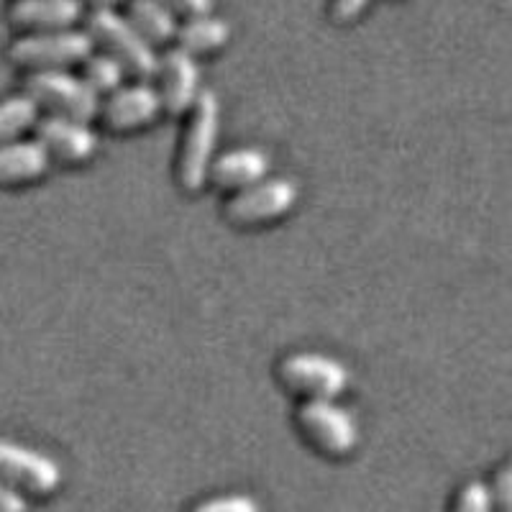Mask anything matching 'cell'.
<instances>
[{
	"mask_svg": "<svg viewBox=\"0 0 512 512\" xmlns=\"http://www.w3.org/2000/svg\"><path fill=\"white\" fill-rule=\"evenodd\" d=\"M36 141L62 162H85L98 152V134L90 123L64 116H39L34 123Z\"/></svg>",
	"mask_w": 512,
	"mask_h": 512,
	"instance_id": "cell-11",
	"label": "cell"
},
{
	"mask_svg": "<svg viewBox=\"0 0 512 512\" xmlns=\"http://www.w3.org/2000/svg\"><path fill=\"white\" fill-rule=\"evenodd\" d=\"M218 128H221V103L213 90H203L187 111V128L177 157V182L182 190L198 192L208 182L210 164L216 159Z\"/></svg>",
	"mask_w": 512,
	"mask_h": 512,
	"instance_id": "cell-1",
	"label": "cell"
},
{
	"mask_svg": "<svg viewBox=\"0 0 512 512\" xmlns=\"http://www.w3.org/2000/svg\"><path fill=\"white\" fill-rule=\"evenodd\" d=\"M190 512H259V502L249 495H218L195 505Z\"/></svg>",
	"mask_w": 512,
	"mask_h": 512,
	"instance_id": "cell-20",
	"label": "cell"
},
{
	"mask_svg": "<svg viewBox=\"0 0 512 512\" xmlns=\"http://www.w3.org/2000/svg\"><path fill=\"white\" fill-rule=\"evenodd\" d=\"M29 500L24 497V492L8 487V484L0 482V512H29Z\"/></svg>",
	"mask_w": 512,
	"mask_h": 512,
	"instance_id": "cell-23",
	"label": "cell"
},
{
	"mask_svg": "<svg viewBox=\"0 0 512 512\" xmlns=\"http://www.w3.org/2000/svg\"><path fill=\"white\" fill-rule=\"evenodd\" d=\"M162 3L175 13H182L185 18L210 13V8H213V0H162Z\"/></svg>",
	"mask_w": 512,
	"mask_h": 512,
	"instance_id": "cell-24",
	"label": "cell"
},
{
	"mask_svg": "<svg viewBox=\"0 0 512 512\" xmlns=\"http://www.w3.org/2000/svg\"><path fill=\"white\" fill-rule=\"evenodd\" d=\"M82 80L95 95H111L126 80V70L105 52H93L82 62Z\"/></svg>",
	"mask_w": 512,
	"mask_h": 512,
	"instance_id": "cell-18",
	"label": "cell"
},
{
	"mask_svg": "<svg viewBox=\"0 0 512 512\" xmlns=\"http://www.w3.org/2000/svg\"><path fill=\"white\" fill-rule=\"evenodd\" d=\"M454 512H495L492 510V497H489V487L479 479L466 482L461 487L459 497H456Z\"/></svg>",
	"mask_w": 512,
	"mask_h": 512,
	"instance_id": "cell-19",
	"label": "cell"
},
{
	"mask_svg": "<svg viewBox=\"0 0 512 512\" xmlns=\"http://www.w3.org/2000/svg\"><path fill=\"white\" fill-rule=\"evenodd\" d=\"M95 44L85 29L29 31L8 47V59L26 70H64L70 64H82Z\"/></svg>",
	"mask_w": 512,
	"mask_h": 512,
	"instance_id": "cell-3",
	"label": "cell"
},
{
	"mask_svg": "<svg viewBox=\"0 0 512 512\" xmlns=\"http://www.w3.org/2000/svg\"><path fill=\"white\" fill-rule=\"evenodd\" d=\"M24 95H29L39 111L49 116L75 118L90 123L100 113V98L85 85V80L67 70H36L24 80Z\"/></svg>",
	"mask_w": 512,
	"mask_h": 512,
	"instance_id": "cell-4",
	"label": "cell"
},
{
	"mask_svg": "<svg viewBox=\"0 0 512 512\" xmlns=\"http://www.w3.org/2000/svg\"><path fill=\"white\" fill-rule=\"evenodd\" d=\"M123 16L134 24V29L144 36L152 47L175 41L177 34V13L167 8L162 0H128Z\"/></svg>",
	"mask_w": 512,
	"mask_h": 512,
	"instance_id": "cell-16",
	"label": "cell"
},
{
	"mask_svg": "<svg viewBox=\"0 0 512 512\" xmlns=\"http://www.w3.org/2000/svg\"><path fill=\"white\" fill-rule=\"evenodd\" d=\"M39 121V105L29 95L18 93L0 100V144L16 141L18 134H24Z\"/></svg>",
	"mask_w": 512,
	"mask_h": 512,
	"instance_id": "cell-17",
	"label": "cell"
},
{
	"mask_svg": "<svg viewBox=\"0 0 512 512\" xmlns=\"http://www.w3.org/2000/svg\"><path fill=\"white\" fill-rule=\"evenodd\" d=\"M285 387L318 400H336L349 387L351 372L338 359L318 351H297L280 364Z\"/></svg>",
	"mask_w": 512,
	"mask_h": 512,
	"instance_id": "cell-5",
	"label": "cell"
},
{
	"mask_svg": "<svg viewBox=\"0 0 512 512\" xmlns=\"http://www.w3.org/2000/svg\"><path fill=\"white\" fill-rule=\"evenodd\" d=\"M369 0H331V13L338 24H351L367 11Z\"/></svg>",
	"mask_w": 512,
	"mask_h": 512,
	"instance_id": "cell-22",
	"label": "cell"
},
{
	"mask_svg": "<svg viewBox=\"0 0 512 512\" xmlns=\"http://www.w3.org/2000/svg\"><path fill=\"white\" fill-rule=\"evenodd\" d=\"M0 482L29 495H52L62 484V469L47 454L0 438Z\"/></svg>",
	"mask_w": 512,
	"mask_h": 512,
	"instance_id": "cell-6",
	"label": "cell"
},
{
	"mask_svg": "<svg viewBox=\"0 0 512 512\" xmlns=\"http://www.w3.org/2000/svg\"><path fill=\"white\" fill-rule=\"evenodd\" d=\"M49 164H52V157L36 139L0 144V185L39 180L49 172Z\"/></svg>",
	"mask_w": 512,
	"mask_h": 512,
	"instance_id": "cell-14",
	"label": "cell"
},
{
	"mask_svg": "<svg viewBox=\"0 0 512 512\" xmlns=\"http://www.w3.org/2000/svg\"><path fill=\"white\" fill-rule=\"evenodd\" d=\"M82 18V0H13L8 6V21L26 31L75 29Z\"/></svg>",
	"mask_w": 512,
	"mask_h": 512,
	"instance_id": "cell-12",
	"label": "cell"
},
{
	"mask_svg": "<svg viewBox=\"0 0 512 512\" xmlns=\"http://www.w3.org/2000/svg\"><path fill=\"white\" fill-rule=\"evenodd\" d=\"M269 172V157L259 146H239L231 152L213 159L208 172V180L216 182L226 190H244L254 182L264 180Z\"/></svg>",
	"mask_w": 512,
	"mask_h": 512,
	"instance_id": "cell-13",
	"label": "cell"
},
{
	"mask_svg": "<svg viewBox=\"0 0 512 512\" xmlns=\"http://www.w3.org/2000/svg\"><path fill=\"white\" fill-rule=\"evenodd\" d=\"M154 77L159 80L157 93L162 98V108L169 116H185L195 105L198 95L203 93L198 59L180 47L167 49L159 57V67Z\"/></svg>",
	"mask_w": 512,
	"mask_h": 512,
	"instance_id": "cell-9",
	"label": "cell"
},
{
	"mask_svg": "<svg viewBox=\"0 0 512 512\" xmlns=\"http://www.w3.org/2000/svg\"><path fill=\"white\" fill-rule=\"evenodd\" d=\"M85 31L90 34L95 47H100L108 57L121 64L126 75L144 82L157 75V49L134 29V24L123 13L93 8L90 13H85Z\"/></svg>",
	"mask_w": 512,
	"mask_h": 512,
	"instance_id": "cell-2",
	"label": "cell"
},
{
	"mask_svg": "<svg viewBox=\"0 0 512 512\" xmlns=\"http://www.w3.org/2000/svg\"><path fill=\"white\" fill-rule=\"evenodd\" d=\"M489 497H492V510L495 512H510L512 502V469L510 466H502L500 474H497L495 484L489 489Z\"/></svg>",
	"mask_w": 512,
	"mask_h": 512,
	"instance_id": "cell-21",
	"label": "cell"
},
{
	"mask_svg": "<svg viewBox=\"0 0 512 512\" xmlns=\"http://www.w3.org/2000/svg\"><path fill=\"white\" fill-rule=\"evenodd\" d=\"M82 3H88L93 8H108V11H116L121 3H128V0H82Z\"/></svg>",
	"mask_w": 512,
	"mask_h": 512,
	"instance_id": "cell-25",
	"label": "cell"
},
{
	"mask_svg": "<svg viewBox=\"0 0 512 512\" xmlns=\"http://www.w3.org/2000/svg\"><path fill=\"white\" fill-rule=\"evenodd\" d=\"M231 39V26L223 18L213 13H200V16H187L177 26L175 41L177 47L185 49L187 54L198 57V54H213L221 47H226Z\"/></svg>",
	"mask_w": 512,
	"mask_h": 512,
	"instance_id": "cell-15",
	"label": "cell"
},
{
	"mask_svg": "<svg viewBox=\"0 0 512 512\" xmlns=\"http://www.w3.org/2000/svg\"><path fill=\"white\" fill-rule=\"evenodd\" d=\"M162 98L152 82L136 80L131 85H121L116 93L105 95L100 103V116L113 131H136L157 121L162 113Z\"/></svg>",
	"mask_w": 512,
	"mask_h": 512,
	"instance_id": "cell-10",
	"label": "cell"
},
{
	"mask_svg": "<svg viewBox=\"0 0 512 512\" xmlns=\"http://www.w3.org/2000/svg\"><path fill=\"white\" fill-rule=\"evenodd\" d=\"M297 420L303 431L318 443L326 454L346 456L351 454L359 443V425L356 418L346 408H341L336 400H308L297 408Z\"/></svg>",
	"mask_w": 512,
	"mask_h": 512,
	"instance_id": "cell-7",
	"label": "cell"
},
{
	"mask_svg": "<svg viewBox=\"0 0 512 512\" xmlns=\"http://www.w3.org/2000/svg\"><path fill=\"white\" fill-rule=\"evenodd\" d=\"M297 195H300V190L287 177H264V180L244 187L228 200L226 216L241 226L274 221V218H282L295 208Z\"/></svg>",
	"mask_w": 512,
	"mask_h": 512,
	"instance_id": "cell-8",
	"label": "cell"
}]
</instances>
